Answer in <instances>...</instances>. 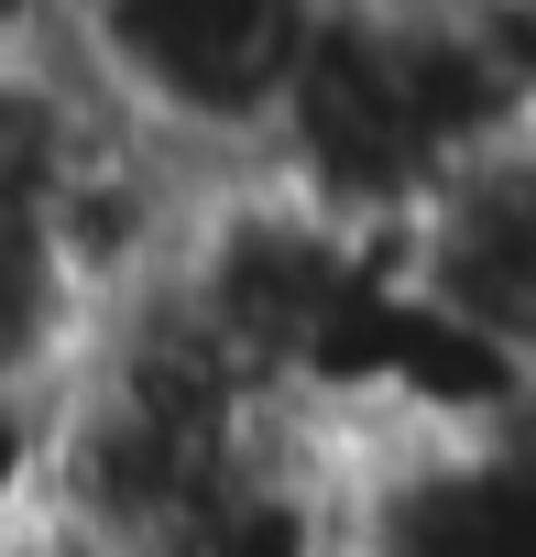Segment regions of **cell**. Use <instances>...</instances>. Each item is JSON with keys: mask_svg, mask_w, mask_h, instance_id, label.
<instances>
[{"mask_svg": "<svg viewBox=\"0 0 536 557\" xmlns=\"http://www.w3.org/2000/svg\"><path fill=\"white\" fill-rule=\"evenodd\" d=\"M56 470V383H0V535L45 503Z\"/></svg>", "mask_w": 536, "mask_h": 557, "instance_id": "6da1fadb", "label": "cell"}, {"mask_svg": "<svg viewBox=\"0 0 536 557\" xmlns=\"http://www.w3.org/2000/svg\"><path fill=\"white\" fill-rule=\"evenodd\" d=\"M0 557H132L121 535H99L88 513H66V503H34L12 535H0Z\"/></svg>", "mask_w": 536, "mask_h": 557, "instance_id": "7a4b0ae2", "label": "cell"}]
</instances>
